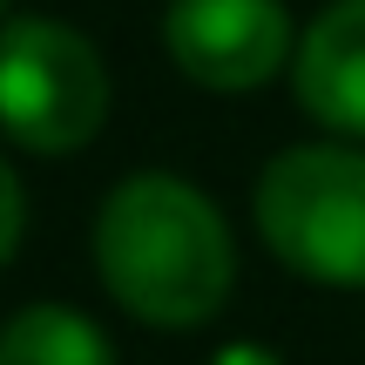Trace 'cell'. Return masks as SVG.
Segmentation results:
<instances>
[{
	"instance_id": "obj_1",
	"label": "cell",
	"mask_w": 365,
	"mask_h": 365,
	"mask_svg": "<svg viewBox=\"0 0 365 365\" xmlns=\"http://www.w3.org/2000/svg\"><path fill=\"white\" fill-rule=\"evenodd\" d=\"M95 271L149 331H196L230 304L237 244L223 210L170 170L122 176L95 210Z\"/></svg>"
},
{
	"instance_id": "obj_2",
	"label": "cell",
	"mask_w": 365,
	"mask_h": 365,
	"mask_svg": "<svg viewBox=\"0 0 365 365\" xmlns=\"http://www.w3.org/2000/svg\"><path fill=\"white\" fill-rule=\"evenodd\" d=\"M257 237L291 277L331 291H365V149L298 143L257 176Z\"/></svg>"
},
{
	"instance_id": "obj_3",
	"label": "cell",
	"mask_w": 365,
	"mask_h": 365,
	"mask_svg": "<svg viewBox=\"0 0 365 365\" xmlns=\"http://www.w3.org/2000/svg\"><path fill=\"white\" fill-rule=\"evenodd\" d=\"M108 122V68L88 34L48 14L0 27V135L34 156H68Z\"/></svg>"
},
{
	"instance_id": "obj_4",
	"label": "cell",
	"mask_w": 365,
	"mask_h": 365,
	"mask_svg": "<svg viewBox=\"0 0 365 365\" xmlns=\"http://www.w3.org/2000/svg\"><path fill=\"white\" fill-rule=\"evenodd\" d=\"M163 48H170L176 75H190L210 95L264 88L298 54L284 0H170Z\"/></svg>"
},
{
	"instance_id": "obj_5",
	"label": "cell",
	"mask_w": 365,
	"mask_h": 365,
	"mask_svg": "<svg viewBox=\"0 0 365 365\" xmlns=\"http://www.w3.org/2000/svg\"><path fill=\"white\" fill-rule=\"evenodd\" d=\"M291 81L312 122L339 135H365V0H331L298 34Z\"/></svg>"
},
{
	"instance_id": "obj_6",
	"label": "cell",
	"mask_w": 365,
	"mask_h": 365,
	"mask_svg": "<svg viewBox=\"0 0 365 365\" xmlns=\"http://www.w3.org/2000/svg\"><path fill=\"white\" fill-rule=\"evenodd\" d=\"M0 365H115V345L75 304H27L0 325Z\"/></svg>"
},
{
	"instance_id": "obj_7",
	"label": "cell",
	"mask_w": 365,
	"mask_h": 365,
	"mask_svg": "<svg viewBox=\"0 0 365 365\" xmlns=\"http://www.w3.org/2000/svg\"><path fill=\"white\" fill-rule=\"evenodd\" d=\"M21 230H27V190H21V176H14V163L0 156V271H7L14 250H21Z\"/></svg>"
},
{
	"instance_id": "obj_8",
	"label": "cell",
	"mask_w": 365,
	"mask_h": 365,
	"mask_svg": "<svg viewBox=\"0 0 365 365\" xmlns=\"http://www.w3.org/2000/svg\"><path fill=\"white\" fill-rule=\"evenodd\" d=\"M210 365H284V359H277V352H264V345H223Z\"/></svg>"
},
{
	"instance_id": "obj_9",
	"label": "cell",
	"mask_w": 365,
	"mask_h": 365,
	"mask_svg": "<svg viewBox=\"0 0 365 365\" xmlns=\"http://www.w3.org/2000/svg\"><path fill=\"white\" fill-rule=\"evenodd\" d=\"M0 7H7V0H0Z\"/></svg>"
}]
</instances>
